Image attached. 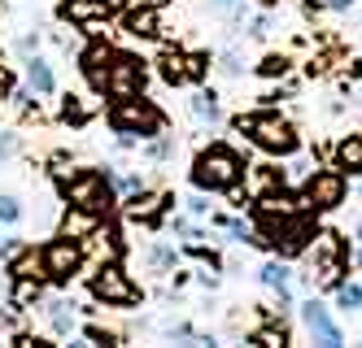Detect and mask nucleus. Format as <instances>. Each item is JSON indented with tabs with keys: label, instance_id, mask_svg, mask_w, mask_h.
<instances>
[{
	"label": "nucleus",
	"instance_id": "f257e3e1",
	"mask_svg": "<svg viewBox=\"0 0 362 348\" xmlns=\"http://www.w3.org/2000/svg\"><path fill=\"white\" fill-rule=\"evenodd\" d=\"M240 179H245V162H240V152L227 148V144H210L192 166V183L201 192H236Z\"/></svg>",
	"mask_w": 362,
	"mask_h": 348
},
{
	"label": "nucleus",
	"instance_id": "f03ea898",
	"mask_svg": "<svg viewBox=\"0 0 362 348\" xmlns=\"http://www.w3.org/2000/svg\"><path fill=\"white\" fill-rule=\"evenodd\" d=\"M110 126L118 131V144L127 148V144H132L136 136H140V140L162 136L166 114H162L153 100H136V96H127V100H118L114 109H110Z\"/></svg>",
	"mask_w": 362,
	"mask_h": 348
},
{
	"label": "nucleus",
	"instance_id": "7ed1b4c3",
	"mask_svg": "<svg viewBox=\"0 0 362 348\" xmlns=\"http://www.w3.org/2000/svg\"><path fill=\"white\" fill-rule=\"evenodd\" d=\"M240 131H245V136L262 148V152H279V157L297 152V131H293V122H284L275 109H262V114L240 118Z\"/></svg>",
	"mask_w": 362,
	"mask_h": 348
},
{
	"label": "nucleus",
	"instance_id": "20e7f679",
	"mask_svg": "<svg viewBox=\"0 0 362 348\" xmlns=\"http://www.w3.org/2000/svg\"><path fill=\"white\" fill-rule=\"evenodd\" d=\"M110 183H114V174H105V170H74V174L62 170V196H66V205L105 213L110 209L105 205L110 200Z\"/></svg>",
	"mask_w": 362,
	"mask_h": 348
},
{
	"label": "nucleus",
	"instance_id": "39448f33",
	"mask_svg": "<svg viewBox=\"0 0 362 348\" xmlns=\"http://www.w3.org/2000/svg\"><path fill=\"white\" fill-rule=\"evenodd\" d=\"M144 88V61L132 57V52H118L114 48V57L105 66V78H100V96H114V100H127V96H140Z\"/></svg>",
	"mask_w": 362,
	"mask_h": 348
},
{
	"label": "nucleus",
	"instance_id": "423d86ee",
	"mask_svg": "<svg viewBox=\"0 0 362 348\" xmlns=\"http://www.w3.org/2000/svg\"><path fill=\"white\" fill-rule=\"evenodd\" d=\"M92 296L100 305H136L140 301V287L132 283V275L114 261H100L96 275H92Z\"/></svg>",
	"mask_w": 362,
	"mask_h": 348
},
{
	"label": "nucleus",
	"instance_id": "0eeeda50",
	"mask_svg": "<svg viewBox=\"0 0 362 348\" xmlns=\"http://www.w3.org/2000/svg\"><path fill=\"white\" fill-rule=\"evenodd\" d=\"M345 192H349V179L345 170H315L305 183V209L315 213H332L345 205Z\"/></svg>",
	"mask_w": 362,
	"mask_h": 348
},
{
	"label": "nucleus",
	"instance_id": "6e6552de",
	"mask_svg": "<svg viewBox=\"0 0 362 348\" xmlns=\"http://www.w3.org/2000/svg\"><path fill=\"white\" fill-rule=\"evenodd\" d=\"M44 265H48V279L53 283H70L74 275H79V265H83V244L70 239V235L53 239V244L44 248Z\"/></svg>",
	"mask_w": 362,
	"mask_h": 348
},
{
	"label": "nucleus",
	"instance_id": "1a4fd4ad",
	"mask_svg": "<svg viewBox=\"0 0 362 348\" xmlns=\"http://www.w3.org/2000/svg\"><path fill=\"white\" fill-rule=\"evenodd\" d=\"M341 270H345L341 235H319V239H315V265H310V279H319L323 287H336Z\"/></svg>",
	"mask_w": 362,
	"mask_h": 348
},
{
	"label": "nucleus",
	"instance_id": "9d476101",
	"mask_svg": "<svg viewBox=\"0 0 362 348\" xmlns=\"http://www.w3.org/2000/svg\"><path fill=\"white\" fill-rule=\"evenodd\" d=\"M301 323H305V331L315 335L319 344H327V348H336V344H345V335H341V327L332 323V313H327V305L323 301H315L310 296L305 305H301Z\"/></svg>",
	"mask_w": 362,
	"mask_h": 348
},
{
	"label": "nucleus",
	"instance_id": "9b49d317",
	"mask_svg": "<svg viewBox=\"0 0 362 348\" xmlns=\"http://www.w3.org/2000/svg\"><path fill=\"white\" fill-rule=\"evenodd\" d=\"M9 275H13V283H40V279H48L44 248H35V244H22V248L9 257Z\"/></svg>",
	"mask_w": 362,
	"mask_h": 348
},
{
	"label": "nucleus",
	"instance_id": "f8f14e48",
	"mask_svg": "<svg viewBox=\"0 0 362 348\" xmlns=\"http://www.w3.org/2000/svg\"><path fill=\"white\" fill-rule=\"evenodd\" d=\"M62 22H74V26L110 22V0H62Z\"/></svg>",
	"mask_w": 362,
	"mask_h": 348
},
{
	"label": "nucleus",
	"instance_id": "ddd939ff",
	"mask_svg": "<svg viewBox=\"0 0 362 348\" xmlns=\"http://www.w3.org/2000/svg\"><path fill=\"white\" fill-rule=\"evenodd\" d=\"M96 227H100V213L96 209H79V205H70V213L62 218V235H70V239H92Z\"/></svg>",
	"mask_w": 362,
	"mask_h": 348
},
{
	"label": "nucleus",
	"instance_id": "4468645a",
	"mask_svg": "<svg viewBox=\"0 0 362 348\" xmlns=\"http://www.w3.org/2000/svg\"><path fill=\"white\" fill-rule=\"evenodd\" d=\"M162 31V18L153 5H136V9H127V35H136V40H153Z\"/></svg>",
	"mask_w": 362,
	"mask_h": 348
},
{
	"label": "nucleus",
	"instance_id": "2eb2a0df",
	"mask_svg": "<svg viewBox=\"0 0 362 348\" xmlns=\"http://www.w3.org/2000/svg\"><path fill=\"white\" fill-rule=\"evenodd\" d=\"M74 309H79V305L66 301V296H57V301H48V305H44V318H48V327H53L57 340H66V335L74 331Z\"/></svg>",
	"mask_w": 362,
	"mask_h": 348
},
{
	"label": "nucleus",
	"instance_id": "dca6fc26",
	"mask_svg": "<svg viewBox=\"0 0 362 348\" xmlns=\"http://www.w3.org/2000/svg\"><path fill=\"white\" fill-rule=\"evenodd\" d=\"M110 57H114V48H110V44H92V48L83 52V74H88V83H92V88H100Z\"/></svg>",
	"mask_w": 362,
	"mask_h": 348
},
{
	"label": "nucleus",
	"instance_id": "f3484780",
	"mask_svg": "<svg viewBox=\"0 0 362 348\" xmlns=\"http://www.w3.org/2000/svg\"><path fill=\"white\" fill-rule=\"evenodd\" d=\"M336 166L349 170V174H362V136H349L336 144Z\"/></svg>",
	"mask_w": 362,
	"mask_h": 348
},
{
	"label": "nucleus",
	"instance_id": "a211bd4d",
	"mask_svg": "<svg viewBox=\"0 0 362 348\" xmlns=\"http://www.w3.org/2000/svg\"><path fill=\"white\" fill-rule=\"evenodd\" d=\"M162 78H166V83L170 88H179V83H188V57H184V52H162Z\"/></svg>",
	"mask_w": 362,
	"mask_h": 348
},
{
	"label": "nucleus",
	"instance_id": "6ab92c4d",
	"mask_svg": "<svg viewBox=\"0 0 362 348\" xmlns=\"http://www.w3.org/2000/svg\"><path fill=\"white\" fill-rule=\"evenodd\" d=\"M27 83H31V88H35L40 96H48V92L57 88V78H53V70H48V61L31 57V61H27Z\"/></svg>",
	"mask_w": 362,
	"mask_h": 348
},
{
	"label": "nucleus",
	"instance_id": "aec40b11",
	"mask_svg": "<svg viewBox=\"0 0 362 348\" xmlns=\"http://www.w3.org/2000/svg\"><path fill=\"white\" fill-rule=\"evenodd\" d=\"M192 114H197L201 122H210V126H214V122L223 118V109H218V96H214L210 88H201V92L192 96Z\"/></svg>",
	"mask_w": 362,
	"mask_h": 348
},
{
	"label": "nucleus",
	"instance_id": "412c9836",
	"mask_svg": "<svg viewBox=\"0 0 362 348\" xmlns=\"http://www.w3.org/2000/svg\"><path fill=\"white\" fill-rule=\"evenodd\" d=\"M275 187H284V174H279L275 166H257V174H253V192H257V196H271Z\"/></svg>",
	"mask_w": 362,
	"mask_h": 348
},
{
	"label": "nucleus",
	"instance_id": "4be33fe9",
	"mask_svg": "<svg viewBox=\"0 0 362 348\" xmlns=\"http://www.w3.org/2000/svg\"><path fill=\"white\" fill-rule=\"evenodd\" d=\"M262 283H267V287H275V292H279V287H288V265L267 261V265H262Z\"/></svg>",
	"mask_w": 362,
	"mask_h": 348
},
{
	"label": "nucleus",
	"instance_id": "5701e85b",
	"mask_svg": "<svg viewBox=\"0 0 362 348\" xmlns=\"http://www.w3.org/2000/svg\"><path fill=\"white\" fill-rule=\"evenodd\" d=\"M62 118H66V122H74V126H83V122H88L83 100H79V96H66V100H62Z\"/></svg>",
	"mask_w": 362,
	"mask_h": 348
},
{
	"label": "nucleus",
	"instance_id": "b1692460",
	"mask_svg": "<svg viewBox=\"0 0 362 348\" xmlns=\"http://www.w3.org/2000/svg\"><path fill=\"white\" fill-rule=\"evenodd\" d=\"M0 222H5V227H13V222H22V200L18 196H0Z\"/></svg>",
	"mask_w": 362,
	"mask_h": 348
},
{
	"label": "nucleus",
	"instance_id": "393cba45",
	"mask_svg": "<svg viewBox=\"0 0 362 348\" xmlns=\"http://www.w3.org/2000/svg\"><path fill=\"white\" fill-rule=\"evenodd\" d=\"M336 305H341L345 313H354V309H362V287H336Z\"/></svg>",
	"mask_w": 362,
	"mask_h": 348
},
{
	"label": "nucleus",
	"instance_id": "a878e982",
	"mask_svg": "<svg viewBox=\"0 0 362 348\" xmlns=\"http://www.w3.org/2000/svg\"><path fill=\"white\" fill-rule=\"evenodd\" d=\"M148 265H153V270H170V265H175V248L153 244V248H148Z\"/></svg>",
	"mask_w": 362,
	"mask_h": 348
},
{
	"label": "nucleus",
	"instance_id": "bb28decb",
	"mask_svg": "<svg viewBox=\"0 0 362 348\" xmlns=\"http://www.w3.org/2000/svg\"><path fill=\"white\" fill-rule=\"evenodd\" d=\"M257 70H262L267 78H284V74H288V57H267Z\"/></svg>",
	"mask_w": 362,
	"mask_h": 348
},
{
	"label": "nucleus",
	"instance_id": "cd10ccee",
	"mask_svg": "<svg viewBox=\"0 0 362 348\" xmlns=\"http://www.w3.org/2000/svg\"><path fill=\"white\" fill-rule=\"evenodd\" d=\"M148 157H153V162H166V157H175V136H162L158 144L148 148Z\"/></svg>",
	"mask_w": 362,
	"mask_h": 348
},
{
	"label": "nucleus",
	"instance_id": "c85d7f7f",
	"mask_svg": "<svg viewBox=\"0 0 362 348\" xmlns=\"http://www.w3.org/2000/svg\"><path fill=\"white\" fill-rule=\"evenodd\" d=\"M210 9H214V13H223V18H245L240 0H210Z\"/></svg>",
	"mask_w": 362,
	"mask_h": 348
},
{
	"label": "nucleus",
	"instance_id": "c756f323",
	"mask_svg": "<svg viewBox=\"0 0 362 348\" xmlns=\"http://www.w3.org/2000/svg\"><path fill=\"white\" fill-rule=\"evenodd\" d=\"M9 157H18V136L13 131H0V162H9Z\"/></svg>",
	"mask_w": 362,
	"mask_h": 348
},
{
	"label": "nucleus",
	"instance_id": "7c9ffc66",
	"mask_svg": "<svg viewBox=\"0 0 362 348\" xmlns=\"http://www.w3.org/2000/svg\"><path fill=\"white\" fill-rule=\"evenodd\" d=\"M118 192H127V196L144 192V179H140V174H122V179H118Z\"/></svg>",
	"mask_w": 362,
	"mask_h": 348
},
{
	"label": "nucleus",
	"instance_id": "2f4dec72",
	"mask_svg": "<svg viewBox=\"0 0 362 348\" xmlns=\"http://www.w3.org/2000/svg\"><path fill=\"white\" fill-rule=\"evenodd\" d=\"M271 26H275V18H271V13H257V18H253V31H249V35H271Z\"/></svg>",
	"mask_w": 362,
	"mask_h": 348
},
{
	"label": "nucleus",
	"instance_id": "473e14b6",
	"mask_svg": "<svg viewBox=\"0 0 362 348\" xmlns=\"http://www.w3.org/2000/svg\"><path fill=\"white\" fill-rule=\"evenodd\" d=\"M223 70L227 74H240L245 66H240V52H223Z\"/></svg>",
	"mask_w": 362,
	"mask_h": 348
},
{
	"label": "nucleus",
	"instance_id": "72a5a7b5",
	"mask_svg": "<svg viewBox=\"0 0 362 348\" xmlns=\"http://www.w3.org/2000/svg\"><path fill=\"white\" fill-rule=\"evenodd\" d=\"M18 248H22V239H18V235H9V239H0V253H5V257H13Z\"/></svg>",
	"mask_w": 362,
	"mask_h": 348
},
{
	"label": "nucleus",
	"instance_id": "f704fd0d",
	"mask_svg": "<svg viewBox=\"0 0 362 348\" xmlns=\"http://www.w3.org/2000/svg\"><path fill=\"white\" fill-rule=\"evenodd\" d=\"M188 209H192V213H210V200H205V196H192Z\"/></svg>",
	"mask_w": 362,
	"mask_h": 348
},
{
	"label": "nucleus",
	"instance_id": "c9c22d12",
	"mask_svg": "<svg viewBox=\"0 0 362 348\" xmlns=\"http://www.w3.org/2000/svg\"><path fill=\"white\" fill-rule=\"evenodd\" d=\"M35 44H40V35H22V40H18L22 52H35Z\"/></svg>",
	"mask_w": 362,
	"mask_h": 348
},
{
	"label": "nucleus",
	"instance_id": "e433bc0d",
	"mask_svg": "<svg viewBox=\"0 0 362 348\" xmlns=\"http://www.w3.org/2000/svg\"><path fill=\"white\" fill-rule=\"evenodd\" d=\"M5 96H9V70L0 66V100H5Z\"/></svg>",
	"mask_w": 362,
	"mask_h": 348
},
{
	"label": "nucleus",
	"instance_id": "4c0bfd02",
	"mask_svg": "<svg viewBox=\"0 0 362 348\" xmlns=\"http://www.w3.org/2000/svg\"><path fill=\"white\" fill-rule=\"evenodd\" d=\"M122 5H127V9H136V5H153V0H122Z\"/></svg>",
	"mask_w": 362,
	"mask_h": 348
},
{
	"label": "nucleus",
	"instance_id": "58836bf2",
	"mask_svg": "<svg viewBox=\"0 0 362 348\" xmlns=\"http://www.w3.org/2000/svg\"><path fill=\"white\" fill-rule=\"evenodd\" d=\"M354 261H358V265H362V253H358V257H354Z\"/></svg>",
	"mask_w": 362,
	"mask_h": 348
},
{
	"label": "nucleus",
	"instance_id": "ea45409f",
	"mask_svg": "<svg viewBox=\"0 0 362 348\" xmlns=\"http://www.w3.org/2000/svg\"><path fill=\"white\" fill-rule=\"evenodd\" d=\"M358 239H362V231H358Z\"/></svg>",
	"mask_w": 362,
	"mask_h": 348
}]
</instances>
